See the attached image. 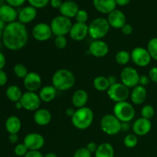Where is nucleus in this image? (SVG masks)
Wrapping results in <instances>:
<instances>
[{
	"mask_svg": "<svg viewBox=\"0 0 157 157\" xmlns=\"http://www.w3.org/2000/svg\"><path fill=\"white\" fill-rule=\"evenodd\" d=\"M91 154L86 147H81L74 153L73 157H91Z\"/></svg>",
	"mask_w": 157,
	"mask_h": 157,
	"instance_id": "obj_40",
	"label": "nucleus"
},
{
	"mask_svg": "<svg viewBox=\"0 0 157 157\" xmlns=\"http://www.w3.org/2000/svg\"><path fill=\"white\" fill-rule=\"evenodd\" d=\"M31 6L35 9H43L50 3L51 0H27Z\"/></svg>",
	"mask_w": 157,
	"mask_h": 157,
	"instance_id": "obj_38",
	"label": "nucleus"
},
{
	"mask_svg": "<svg viewBox=\"0 0 157 157\" xmlns=\"http://www.w3.org/2000/svg\"><path fill=\"white\" fill-rule=\"evenodd\" d=\"M75 76L73 72L68 69L61 68L53 74L52 78V85L60 91H65L75 86Z\"/></svg>",
	"mask_w": 157,
	"mask_h": 157,
	"instance_id": "obj_2",
	"label": "nucleus"
},
{
	"mask_svg": "<svg viewBox=\"0 0 157 157\" xmlns=\"http://www.w3.org/2000/svg\"><path fill=\"white\" fill-rule=\"evenodd\" d=\"M152 59L157 61V38H153L148 41L147 47Z\"/></svg>",
	"mask_w": 157,
	"mask_h": 157,
	"instance_id": "obj_34",
	"label": "nucleus"
},
{
	"mask_svg": "<svg viewBox=\"0 0 157 157\" xmlns=\"http://www.w3.org/2000/svg\"><path fill=\"white\" fill-rule=\"evenodd\" d=\"M3 37V30L0 29V40H2Z\"/></svg>",
	"mask_w": 157,
	"mask_h": 157,
	"instance_id": "obj_58",
	"label": "nucleus"
},
{
	"mask_svg": "<svg viewBox=\"0 0 157 157\" xmlns=\"http://www.w3.org/2000/svg\"><path fill=\"white\" fill-rule=\"evenodd\" d=\"M52 119L51 112L45 108H40L35 112L33 116L34 122L40 127L48 125Z\"/></svg>",
	"mask_w": 157,
	"mask_h": 157,
	"instance_id": "obj_22",
	"label": "nucleus"
},
{
	"mask_svg": "<svg viewBox=\"0 0 157 157\" xmlns=\"http://www.w3.org/2000/svg\"><path fill=\"white\" fill-rule=\"evenodd\" d=\"M130 60H131L130 53L126 50L119 51L115 55V61L120 65H127Z\"/></svg>",
	"mask_w": 157,
	"mask_h": 157,
	"instance_id": "obj_31",
	"label": "nucleus"
},
{
	"mask_svg": "<svg viewBox=\"0 0 157 157\" xmlns=\"http://www.w3.org/2000/svg\"><path fill=\"white\" fill-rule=\"evenodd\" d=\"M130 100L134 105H140L145 102L147 98V91L145 87L137 85L130 91Z\"/></svg>",
	"mask_w": 157,
	"mask_h": 157,
	"instance_id": "obj_21",
	"label": "nucleus"
},
{
	"mask_svg": "<svg viewBox=\"0 0 157 157\" xmlns=\"http://www.w3.org/2000/svg\"><path fill=\"white\" fill-rule=\"evenodd\" d=\"M19 101L24 110L34 112L40 109L41 104L42 102L40 99L38 94H37L36 92L30 91H26L23 93Z\"/></svg>",
	"mask_w": 157,
	"mask_h": 157,
	"instance_id": "obj_10",
	"label": "nucleus"
},
{
	"mask_svg": "<svg viewBox=\"0 0 157 157\" xmlns=\"http://www.w3.org/2000/svg\"><path fill=\"white\" fill-rule=\"evenodd\" d=\"M32 35L36 41H46L53 35L50 25L45 22H39L35 25L32 30Z\"/></svg>",
	"mask_w": 157,
	"mask_h": 157,
	"instance_id": "obj_12",
	"label": "nucleus"
},
{
	"mask_svg": "<svg viewBox=\"0 0 157 157\" xmlns=\"http://www.w3.org/2000/svg\"><path fill=\"white\" fill-rule=\"evenodd\" d=\"M117 6H125L130 2V0H115Z\"/></svg>",
	"mask_w": 157,
	"mask_h": 157,
	"instance_id": "obj_52",
	"label": "nucleus"
},
{
	"mask_svg": "<svg viewBox=\"0 0 157 157\" xmlns=\"http://www.w3.org/2000/svg\"><path fill=\"white\" fill-rule=\"evenodd\" d=\"M5 127L9 134L18 133L21 129V121L17 116L12 115L6 119Z\"/></svg>",
	"mask_w": 157,
	"mask_h": 157,
	"instance_id": "obj_27",
	"label": "nucleus"
},
{
	"mask_svg": "<svg viewBox=\"0 0 157 157\" xmlns=\"http://www.w3.org/2000/svg\"><path fill=\"white\" fill-rule=\"evenodd\" d=\"M131 61L135 65L145 67L151 62L152 58L147 48L143 47H136L130 52Z\"/></svg>",
	"mask_w": 157,
	"mask_h": 157,
	"instance_id": "obj_11",
	"label": "nucleus"
},
{
	"mask_svg": "<svg viewBox=\"0 0 157 157\" xmlns=\"http://www.w3.org/2000/svg\"><path fill=\"white\" fill-rule=\"evenodd\" d=\"M28 152H29V149L23 143L22 144H18L14 148V153L17 156L24 157Z\"/></svg>",
	"mask_w": 157,
	"mask_h": 157,
	"instance_id": "obj_37",
	"label": "nucleus"
},
{
	"mask_svg": "<svg viewBox=\"0 0 157 157\" xmlns=\"http://www.w3.org/2000/svg\"><path fill=\"white\" fill-rule=\"evenodd\" d=\"M63 2L61 0H51L50 5L52 8L54 9H58L61 8V5H62Z\"/></svg>",
	"mask_w": 157,
	"mask_h": 157,
	"instance_id": "obj_48",
	"label": "nucleus"
},
{
	"mask_svg": "<svg viewBox=\"0 0 157 157\" xmlns=\"http://www.w3.org/2000/svg\"><path fill=\"white\" fill-rule=\"evenodd\" d=\"M18 14L15 8L4 4L0 6V18L3 20L6 24L14 22L18 18Z\"/></svg>",
	"mask_w": 157,
	"mask_h": 157,
	"instance_id": "obj_19",
	"label": "nucleus"
},
{
	"mask_svg": "<svg viewBox=\"0 0 157 157\" xmlns=\"http://www.w3.org/2000/svg\"><path fill=\"white\" fill-rule=\"evenodd\" d=\"M110 26L107 18H96L89 24L88 35L94 40H101L110 32Z\"/></svg>",
	"mask_w": 157,
	"mask_h": 157,
	"instance_id": "obj_4",
	"label": "nucleus"
},
{
	"mask_svg": "<svg viewBox=\"0 0 157 157\" xmlns=\"http://www.w3.org/2000/svg\"><path fill=\"white\" fill-rule=\"evenodd\" d=\"M121 32H122L124 35H130L133 33V26L130 24H128V23H126L122 28H121Z\"/></svg>",
	"mask_w": 157,
	"mask_h": 157,
	"instance_id": "obj_42",
	"label": "nucleus"
},
{
	"mask_svg": "<svg viewBox=\"0 0 157 157\" xmlns=\"http://www.w3.org/2000/svg\"><path fill=\"white\" fill-rule=\"evenodd\" d=\"M155 114V110L153 106L150 104H146L141 109V116L142 117L146 118V119L150 120L153 117Z\"/></svg>",
	"mask_w": 157,
	"mask_h": 157,
	"instance_id": "obj_35",
	"label": "nucleus"
},
{
	"mask_svg": "<svg viewBox=\"0 0 157 157\" xmlns=\"http://www.w3.org/2000/svg\"><path fill=\"white\" fill-rule=\"evenodd\" d=\"M6 64V58L4 54L0 51V71L3 70Z\"/></svg>",
	"mask_w": 157,
	"mask_h": 157,
	"instance_id": "obj_49",
	"label": "nucleus"
},
{
	"mask_svg": "<svg viewBox=\"0 0 157 157\" xmlns=\"http://www.w3.org/2000/svg\"><path fill=\"white\" fill-rule=\"evenodd\" d=\"M23 93L21 88L15 84L9 86L6 90V96L10 101L13 103L18 102L21 100Z\"/></svg>",
	"mask_w": 157,
	"mask_h": 157,
	"instance_id": "obj_29",
	"label": "nucleus"
},
{
	"mask_svg": "<svg viewBox=\"0 0 157 157\" xmlns=\"http://www.w3.org/2000/svg\"><path fill=\"white\" fill-rule=\"evenodd\" d=\"M140 77L139 72L133 67H124L120 75L121 83L128 88H133L139 85Z\"/></svg>",
	"mask_w": 157,
	"mask_h": 157,
	"instance_id": "obj_9",
	"label": "nucleus"
},
{
	"mask_svg": "<svg viewBox=\"0 0 157 157\" xmlns=\"http://www.w3.org/2000/svg\"><path fill=\"white\" fill-rule=\"evenodd\" d=\"M130 125L129 123H122V125H121V130L124 132H127L128 130H130Z\"/></svg>",
	"mask_w": 157,
	"mask_h": 157,
	"instance_id": "obj_54",
	"label": "nucleus"
},
{
	"mask_svg": "<svg viewBox=\"0 0 157 157\" xmlns=\"http://www.w3.org/2000/svg\"><path fill=\"white\" fill-rule=\"evenodd\" d=\"M68 35L73 41H83L88 35V25L86 23L75 22L72 25Z\"/></svg>",
	"mask_w": 157,
	"mask_h": 157,
	"instance_id": "obj_16",
	"label": "nucleus"
},
{
	"mask_svg": "<svg viewBox=\"0 0 157 157\" xmlns=\"http://www.w3.org/2000/svg\"><path fill=\"white\" fill-rule=\"evenodd\" d=\"M79 6L75 1L63 2L59 12L61 15L68 18H75L78 12L79 11Z\"/></svg>",
	"mask_w": 157,
	"mask_h": 157,
	"instance_id": "obj_24",
	"label": "nucleus"
},
{
	"mask_svg": "<svg viewBox=\"0 0 157 157\" xmlns=\"http://www.w3.org/2000/svg\"><path fill=\"white\" fill-rule=\"evenodd\" d=\"M94 9L102 14H110L116 9L115 0H93Z\"/></svg>",
	"mask_w": 157,
	"mask_h": 157,
	"instance_id": "obj_23",
	"label": "nucleus"
},
{
	"mask_svg": "<svg viewBox=\"0 0 157 157\" xmlns=\"http://www.w3.org/2000/svg\"><path fill=\"white\" fill-rule=\"evenodd\" d=\"M29 41V32L25 25L15 21L6 25L3 30L2 44L10 51L16 52L22 49Z\"/></svg>",
	"mask_w": 157,
	"mask_h": 157,
	"instance_id": "obj_1",
	"label": "nucleus"
},
{
	"mask_svg": "<svg viewBox=\"0 0 157 157\" xmlns=\"http://www.w3.org/2000/svg\"><path fill=\"white\" fill-rule=\"evenodd\" d=\"M66 1H74V0H66Z\"/></svg>",
	"mask_w": 157,
	"mask_h": 157,
	"instance_id": "obj_59",
	"label": "nucleus"
},
{
	"mask_svg": "<svg viewBox=\"0 0 157 157\" xmlns=\"http://www.w3.org/2000/svg\"><path fill=\"white\" fill-rule=\"evenodd\" d=\"M95 157H114V149L109 143H102L98 145L94 153Z\"/></svg>",
	"mask_w": 157,
	"mask_h": 157,
	"instance_id": "obj_28",
	"label": "nucleus"
},
{
	"mask_svg": "<svg viewBox=\"0 0 157 157\" xmlns=\"http://www.w3.org/2000/svg\"><path fill=\"white\" fill-rule=\"evenodd\" d=\"M13 72L15 74V76L21 79H24L27 75L29 74V70H28L27 67L24 64L21 63H18L15 64L13 67Z\"/></svg>",
	"mask_w": 157,
	"mask_h": 157,
	"instance_id": "obj_32",
	"label": "nucleus"
},
{
	"mask_svg": "<svg viewBox=\"0 0 157 157\" xmlns=\"http://www.w3.org/2000/svg\"><path fill=\"white\" fill-rule=\"evenodd\" d=\"M88 94L84 89H78L74 92L71 97V102L74 107L77 109L86 107L88 101Z\"/></svg>",
	"mask_w": 157,
	"mask_h": 157,
	"instance_id": "obj_25",
	"label": "nucleus"
},
{
	"mask_svg": "<svg viewBox=\"0 0 157 157\" xmlns=\"http://www.w3.org/2000/svg\"><path fill=\"white\" fill-rule=\"evenodd\" d=\"M94 118V115L93 110L86 106L75 110L71 117L72 125L78 130H87L93 124Z\"/></svg>",
	"mask_w": 157,
	"mask_h": 157,
	"instance_id": "obj_3",
	"label": "nucleus"
},
{
	"mask_svg": "<svg viewBox=\"0 0 157 157\" xmlns=\"http://www.w3.org/2000/svg\"><path fill=\"white\" fill-rule=\"evenodd\" d=\"M107 19L110 27L117 29H121V28L127 23L125 14L118 9H115L108 14Z\"/></svg>",
	"mask_w": 157,
	"mask_h": 157,
	"instance_id": "obj_18",
	"label": "nucleus"
},
{
	"mask_svg": "<svg viewBox=\"0 0 157 157\" xmlns=\"http://www.w3.org/2000/svg\"><path fill=\"white\" fill-rule=\"evenodd\" d=\"M138 144V138L134 133H130L126 135L124 139V144L126 147L129 149L134 148Z\"/></svg>",
	"mask_w": 157,
	"mask_h": 157,
	"instance_id": "obj_33",
	"label": "nucleus"
},
{
	"mask_svg": "<svg viewBox=\"0 0 157 157\" xmlns=\"http://www.w3.org/2000/svg\"><path fill=\"white\" fill-rule=\"evenodd\" d=\"M93 86L96 90L103 92L107 91L108 90L110 87V84H109L107 77L98 76L94 79Z\"/></svg>",
	"mask_w": 157,
	"mask_h": 157,
	"instance_id": "obj_30",
	"label": "nucleus"
},
{
	"mask_svg": "<svg viewBox=\"0 0 157 157\" xmlns=\"http://www.w3.org/2000/svg\"><path fill=\"white\" fill-rule=\"evenodd\" d=\"M132 129L135 135L137 136H144L148 134L152 129V123L150 120L141 117L134 121Z\"/></svg>",
	"mask_w": 157,
	"mask_h": 157,
	"instance_id": "obj_17",
	"label": "nucleus"
},
{
	"mask_svg": "<svg viewBox=\"0 0 157 157\" xmlns=\"http://www.w3.org/2000/svg\"><path fill=\"white\" fill-rule=\"evenodd\" d=\"M27 0H6V3L9 6H12L14 8H17V7H20L22 5H24V3Z\"/></svg>",
	"mask_w": 157,
	"mask_h": 157,
	"instance_id": "obj_41",
	"label": "nucleus"
},
{
	"mask_svg": "<svg viewBox=\"0 0 157 157\" xmlns=\"http://www.w3.org/2000/svg\"><path fill=\"white\" fill-rule=\"evenodd\" d=\"M98 147V145L94 142L88 143V144H87V146H86V148H87V150H88L90 153H95Z\"/></svg>",
	"mask_w": 157,
	"mask_h": 157,
	"instance_id": "obj_47",
	"label": "nucleus"
},
{
	"mask_svg": "<svg viewBox=\"0 0 157 157\" xmlns=\"http://www.w3.org/2000/svg\"><path fill=\"white\" fill-rule=\"evenodd\" d=\"M150 81H151V80H150V77L148 75H140L139 80V85L143 86V87H146V86H147L150 84Z\"/></svg>",
	"mask_w": 157,
	"mask_h": 157,
	"instance_id": "obj_43",
	"label": "nucleus"
},
{
	"mask_svg": "<svg viewBox=\"0 0 157 157\" xmlns=\"http://www.w3.org/2000/svg\"><path fill=\"white\" fill-rule=\"evenodd\" d=\"M89 53L95 58H104L108 54L109 45L103 40H94L88 48Z\"/></svg>",
	"mask_w": 157,
	"mask_h": 157,
	"instance_id": "obj_15",
	"label": "nucleus"
},
{
	"mask_svg": "<svg viewBox=\"0 0 157 157\" xmlns=\"http://www.w3.org/2000/svg\"><path fill=\"white\" fill-rule=\"evenodd\" d=\"M108 98L112 101L115 103L123 102L126 101L127 98L130 97V88L126 87L121 82H117L113 85L110 86L108 90H107Z\"/></svg>",
	"mask_w": 157,
	"mask_h": 157,
	"instance_id": "obj_8",
	"label": "nucleus"
},
{
	"mask_svg": "<svg viewBox=\"0 0 157 157\" xmlns=\"http://www.w3.org/2000/svg\"><path fill=\"white\" fill-rule=\"evenodd\" d=\"M8 82V75L4 70L0 71V87H3Z\"/></svg>",
	"mask_w": 157,
	"mask_h": 157,
	"instance_id": "obj_45",
	"label": "nucleus"
},
{
	"mask_svg": "<svg viewBox=\"0 0 157 157\" xmlns=\"http://www.w3.org/2000/svg\"><path fill=\"white\" fill-rule=\"evenodd\" d=\"M149 77L153 82L157 84V67H153L149 71Z\"/></svg>",
	"mask_w": 157,
	"mask_h": 157,
	"instance_id": "obj_44",
	"label": "nucleus"
},
{
	"mask_svg": "<svg viewBox=\"0 0 157 157\" xmlns=\"http://www.w3.org/2000/svg\"><path fill=\"white\" fill-rule=\"evenodd\" d=\"M88 13L84 9H79L77 15H75L76 22L79 23H86L88 20Z\"/></svg>",
	"mask_w": 157,
	"mask_h": 157,
	"instance_id": "obj_39",
	"label": "nucleus"
},
{
	"mask_svg": "<svg viewBox=\"0 0 157 157\" xmlns=\"http://www.w3.org/2000/svg\"><path fill=\"white\" fill-rule=\"evenodd\" d=\"M15 107L17 109V110H21V109H23L22 108V106H21V103H20V101L15 103Z\"/></svg>",
	"mask_w": 157,
	"mask_h": 157,
	"instance_id": "obj_56",
	"label": "nucleus"
},
{
	"mask_svg": "<svg viewBox=\"0 0 157 157\" xmlns=\"http://www.w3.org/2000/svg\"><path fill=\"white\" fill-rule=\"evenodd\" d=\"M9 140L11 144H17L18 141V133H12L9 135Z\"/></svg>",
	"mask_w": 157,
	"mask_h": 157,
	"instance_id": "obj_50",
	"label": "nucleus"
},
{
	"mask_svg": "<svg viewBox=\"0 0 157 157\" xmlns=\"http://www.w3.org/2000/svg\"><path fill=\"white\" fill-rule=\"evenodd\" d=\"M113 114L121 123H130L134 118L136 112L133 104L128 101L116 103L113 106Z\"/></svg>",
	"mask_w": 157,
	"mask_h": 157,
	"instance_id": "obj_5",
	"label": "nucleus"
},
{
	"mask_svg": "<svg viewBox=\"0 0 157 157\" xmlns=\"http://www.w3.org/2000/svg\"><path fill=\"white\" fill-rule=\"evenodd\" d=\"M23 144L29 150H40L45 144L44 136L38 133H28L24 138Z\"/></svg>",
	"mask_w": 157,
	"mask_h": 157,
	"instance_id": "obj_14",
	"label": "nucleus"
},
{
	"mask_svg": "<svg viewBox=\"0 0 157 157\" xmlns=\"http://www.w3.org/2000/svg\"><path fill=\"white\" fill-rule=\"evenodd\" d=\"M75 110H75L73 107H68V108L66 109L65 113H66V114H67V116L70 117L71 118L72 116L74 115V113H75Z\"/></svg>",
	"mask_w": 157,
	"mask_h": 157,
	"instance_id": "obj_53",
	"label": "nucleus"
},
{
	"mask_svg": "<svg viewBox=\"0 0 157 157\" xmlns=\"http://www.w3.org/2000/svg\"><path fill=\"white\" fill-rule=\"evenodd\" d=\"M58 90L53 85H46L39 90V98L42 102L49 103L55 99Z\"/></svg>",
	"mask_w": 157,
	"mask_h": 157,
	"instance_id": "obj_26",
	"label": "nucleus"
},
{
	"mask_svg": "<svg viewBox=\"0 0 157 157\" xmlns=\"http://www.w3.org/2000/svg\"><path fill=\"white\" fill-rule=\"evenodd\" d=\"M107 80H108V82L110 84V86L113 85V84H117V78L113 75H110V76L107 77Z\"/></svg>",
	"mask_w": 157,
	"mask_h": 157,
	"instance_id": "obj_51",
	"label": "nucleus"
},
{
	"mask_svg": "<svg viewBox=\"0 0 157 157\" xmlns=\"http://www.w3.org/2000/svg\"><path fill=\"white\" fill-rule=\"evenodd\" d=\"M114 157H118V156H114Z\"/></svg>",
	"mask_w": 157,
	"mask_h": 157,
	"instance_id": "obj_60",
	"label": "nucleus"
},
{
	"mask_svg": "<svg viewBox=\"0 0 157 157\" xmlns=\"http://www.w3.org/2000/svg\"><path fill=\"white\" fill-rule=\"evenodd\" d=\"M37 9L32 6H29L22 8L18 14V21L22 24L26 25L32 22L35 19L37 16Z\"/></svg>",
	"mask_w": 157,
	"mask_h": 157,
	"instance_id": "obj_20",
	"label": "nucleus"
},
{
	"mask_svg": "<svg viewBox=\"0 0 157 157\" xmlns=\"http://www.w3.org/2000/svg\"><path fill=\"white\" fill-rule=\"evenodd\" d=\"M122 123L113 114H106L101 118L100 126L105 134L108 136H115L121 131Z\"/></svg>",
	"mask_w": 157,
	"mask_h": 157,
	"instance_id": "obj_7",
	"label": "nucleus"
},
{
	"mask_svg": "<svg viewBox=\"0 0 157 157\" xmlns=\"http://www.w3.org/2000/svg\"><path fill=\"white\" fill-rule=\"evenodd\" d=\"M24 157H44L40 150H29Z\"/></svg>",
	"mask_w": 157,
	"mask_h": 157,
	"instance_id": "obj_46",
	"label": "nucleus"
},
{
	"mask_svg": "<svg viewBox=\"0 0 157 157\" xmlns=\"http://www.w3.org/2000/svg\"><path fill=\"white\" fill-rule=\"evenodd\" d=\"M72 21L71 18L60 15L52 18L50 23L53 35L56 36H65L70 32L72 27Z\"/></svg>",
	"mask_w": 157,
	"mask_h": 157,
	"instance_id": "obj_6",
	"label": "nucleus"
},
{
	"mask_svg": "<svg viewBox=\"0 0 157 157\" xmlns=\"http://www.w3.org/2000/svg\"><path fill=\"white\" fill-rule=\"evenodd\" d=\"M44 157H58V156L55 153H48L44 155Z\"/></svg>",
	"mask_w": 157,
	"mask_h": 157,
	"instance_id": "obj_57",
	"label": "nucleus"
},
{
	"mask_svg": "<svg viewBox=\"0 0 157 157\" xmlns=\"http://www.w3.org/2000/svg\"><path fill=\"white\" fill-rule=\"evenodd\" d=\"M54 44L57 48L62 50L67 47V39L65 36H56L54 41Z\"/></svg>",
	"mask_w": 157,
	"mask_h": 157,
	"instance_id": "obj_36",
	"label": "nucleus"
},
{
	"mask_svg": "<svg viewBox=\"0 0 157 157\" xmlns=\"http://www.w3.org/2000/svg\"><path fill=\"white\" fill-rule=\"evenodd\" d=\"M23 84L27 91L36 92L41 88L42 79L41 75L35 71H30L23 79Z\"/></svg>",
	"mask_w": 157,
	"mask_h": 157,
	"instance_id": "obj_13",
	"label": "nucleus"
},
{
	"mask_svg": "<svg viewBox=\"0 0 157 157\" xmlns=\"http://www.w3.org/2000/svg\"><path fill=\"white\" fill-rule=\"evenodd\" d=\"M6 23L4 21H3L2 18H0V29H2V30H4L5 28H6Z\"/></svg>",
	"mask_w": 157,
	"mask_h": 157,
	"instance_id": "obj_55",
	"label": "nucleus"
}]
</instances>
